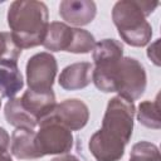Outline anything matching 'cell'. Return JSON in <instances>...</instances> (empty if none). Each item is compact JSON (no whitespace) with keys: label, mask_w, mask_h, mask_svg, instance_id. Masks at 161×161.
<instances>
[{"label":"cell","mask_w":161,"mask_h":161,"mask_svg":"<svg viewBox=\"0 0 161 161\" xmlns=\"http://www.w3.org/2000/svg\"><path fill=\"white\" fill-rule=\"evenodd\" d=\"M21 49L14 43L10 33H0V63L18 62Z\"/></svg>","instance_id":"cell-18"},{"label":"cell","mask_w":161,"mask_h":161,"mask_svg":"<svg viewBox=\"0 0 161 161\" xmlns=\"http://www.w3.org/2000/svg\"><path fill=\"white\" fill-rule=\"evenodd\" d=\"M73 34H74V28H70L64 23L54 21L48 25L43 40V45L53 52H59V50L69 52L73 42Z\"/></svg>","instance_id":"cell-13"},{"label":"cell","mask_w":161,"mask_h":161,"mask_svg":"<svg viewBox=\"0 0 161 161\" xmlns=\"http://www.w3.org/2000/svg\"><path fill=\"white\" fill-rule=\"evenodd\" d=\"M23 84L18 62L0 63V93L3 97L11 99L23 88Z\"/></svg>","instance_id":"cell-14"},{"label":"cell","mask_w":161,"mask_h":161,"mask_svg":"<svg viewBox=\"0 0 161 161\" xmlns=\"http://www.w3.org/2000/svg\"><path fill=\"white\" fill-rule=\"evenodd\" d=\"M8 146H9V135L5 132L4 128L0 127V150L6 151Z\"/></svg>","instance_id":"cell-21"},{"label":"cell","mask_w":161,"mask_h":161,"mask_svg":"<svg viewBox=\"0 0 161 161\" xmlns=\"http://www.w3.org/2000/svg\"><path fill=\"white\" fill-rule=\"evenodd\" d=\"M158 45H160V39H157L153 44H151L148 47V50H147V55L148 58L156 64V65H160V52H158Z\"/></svg>","instance_id":"cell-20"},{"label":"cell","mask_w":161,"mask_h":161,"mask_svg":"<svg viewBox=\"0 0 161 161\" xmlns=\"http://www.w3.org/2000/svg\"><path fill=\"white\" fill-rule=\"evenodd\" d=\"M123 47L114 39H104L97 43L93 48L94 70L92 80L96 87L103 92H113V74L122 59Z\"/></svg>","instance_id":"cell-4"},{"label":"cell","mask_w":161,"mask_h":161,"mask_svg":"<svg viewBox=\"0 0 161 161\" xmlns=\"http://www.w3.org/2000/svg\"><path fill=\"white\" fill-rule=\"evenodd\" d=\"M146 88V72L133 58H122L113 74V92L127 101L140 98Z\"/></svg>","instance_id":"cell-5"},{"label":"cell","mask_w":161,"mask_h":161,"mask_svg":"<svg viewBox=\"0 0 161 161\" xmlns=\"http://www.w3.org/2000/svg\"><path fill=\"white\" fill-rule=\"evenodd\" d=\"M0 106H1V101H0Z\"/></svg>","instance_id":"cell-24"},{"label":"cell","mask_w":161,"mask_h":161,"mask_svg":"<svg viewBox=\"0 0 161 161\" xmlns=\"http://www.w3.org/2000/svg\"><path fill=\"white\" fill-rule=\"evenodd\" d=\"M24 109L39 123L43 118L49 116L55 107V96L52 91L35 92L28 89L20 98Z\"/></svg>","instance_id":"cell-9"},{"label":"cell","mask_w":161,"mask_h":161,"mask_svg":"<svg viewBox=\"0 0 161 161\" xmlns=\"http://www.w3.org/2000/svg\"><path fill=\"white\" fill-rule=\"evenodd\" d=\"M137 118H138V121L143 126H146L148 128L158 130L161 127V119H160V96L158 94H157L155 101H146V102H142L138 106Z\"/></svg>","instance_id":"cell-16"},{"label":"cell","mask_w":161,"mask_h":161,"mask_svg":"<svg viewBox=\"0 0 161 161\" xmlns=\"http://www.w3.org/2000/svg\"><path fill=\"white\" fill-rule=\"evenodd\" d=\"M94 38L91 33L83 29L74 28L73 42L69 49L70 53H88L94 48Z\"/></svg>","instance_id":"cell-19"},{"label":"cell","mask_w":161,"mask_h":161,"mask_svg":"<svg viewBox=\"0 0 161 161\" xmlns=\"http://www.w3.org/2000/svg\"><path fill=\"white\" fill-rule=\"evenodd\" d=\"M60 16L74 25H86L96 16V4L89 0H65L59 5Z\"/></svg>","instance_id":"cell-10"},{"label":"cell","mask_w":161,"mask_h":161,"mask_svg":"<svg viewBox=\"0 0 161 161\" xmlns=\"http://www.w3.org/2000/svg\"><path fill=\"white\" fill-rule=\"evenodd\" d=\"M135 106L131 101L114 97L109 101L102 128L89 141V150L97 161H118L132 136Z\"/></svg>","instance_id":"cell-1"},{"label":"cell","mask_w":161,"mask_h":161,"mask_svg":"<svg viewBox=\"0 0 161 161\" xmlns=\"http://www.w3.org/2000/svg\"><path fill=\"white\" fill-rule=\"evenodd\" d=\"M35 132L29 128H18L11 136V153L18 158L43 157L35 142Z\"/></svg>","instance_id":"cell-12"},{"label":"cell","mask_w":161,"mask_h":161,"mask_svg":"<svg viewBox=\"0 0 161 161\" xmlns=\"http://www.w3.org/2000/svg\"><path fill=\"white\" fill-rule=\"evenodd\" d=\"M39 126L40 130L35 135V142L42 156L64 153L72 148L73 136L68 127L50 117L43 118Z\"/></svg>","instance_id":"cell-6"},{"label":"cell","mask_w":161,"mask_h":161,"mask_svg":"<svg viewBox=\"0 0 161 161\" xmlns=\"http://www.w3.org/2000/svg\"><path fill=\"white\" fill-rule=\"evenodd\" d=\"M57 74L55 58L49 53H39L31 57L26 64V79L30 91H52Z\"/></svg>","instance_id":"cell-7"},{"label":"cell","mask_w":161,"mask_h":161,"mask_svg":"<svg viewBox=\"0 0 161 161\" xmlns=\"http://www.w3.org/2000/svg\"><path fill=\"white\" fill-rule=\"evenodd\" d=\"M158 5L156 1L123 0L118 1L112 10V19L121 38L130 45L143 47L152 35V28L146 16Z\"/></svg>","instance_id":"cell-3"},{"label":"cell","mask_w":161,"mask_h":161,"mask_svg":"<svg viewBox=\"0 0 161 161\" xmlns=\"http://www.w3.org/2000/svg\"><path fill=\"white\" fill-rule=\"evenodd\" d=\"M130 161H160L158 148L146 141H141L132 147Z\"/></svg>","instance_id":"cell-17"},{"label":"cell","mask_w":161,"mask_h":161,"mask_svg":"<svg viewBox=\"0 0 161 161\" xmlns=\"http://www.w3.org/2000/svg\"><path fill=\"white\" fill-rule=\"evenodd\" d=\"M52 161H79L77 157L72 156V155H65V156H59V157H55L53 158Z\"/></svg>","instance_id":"cell-22"},{"label":"cell","mask_w":161,"mask_h":161,"mask_svg":"<svg viewBox=\"0 0 161 161\" xmlns=\"http://www.w3.org/2000/svg\"><path fill=\"white\" fill-rule=\"evenodd\" d=\"M92 64L91 63H74L63 69L59 75V84L64 89L74 91L87 87L92 80Z\"/></svg>","instance_id":"cell-11"},{"label":"cell","mask_w":161,"mask_h":161,"mask_svg":"<svg viewBox=\"0 0 161 161\" xmlns=\"http://www.w3.org/2000/svg\"><path fill=\"white\" fill-rule=\"evenodd\" d=\"M0 161H13L10 155L6 152V151H3L0 150Z\"/></svg>","instance_id":"cell-23"},{"label":"cell","mask_w":161,"mask_h":161,"mask_svg":"<svg viewBox=\"0 0 161 161\" xmlns=\"http://www.w3.org/2000/svg\"><path fill=\"white\" fill-rule=\"evenodd\" d=\"M11 38L20 48L43 44L48 29V8L40 1H14L8 13Z\"/></svg>","instance_id":"cell-2"},{"label":"cell","mask_w":161,"mask_h":161,"mask_svg":"<svg viewBox=\"0 0 161 161\" xmlns=\"http://www.w3.org/2000/svg\"><path fill=\"white\" fill-rule=\"evenodd\" d=\"M5 118L6 121L18 128L33 130L38 122L24 109L20 103V98H11L5 106Z\"/></svg>","instance_id":"cell-15"},{"label":"cell","mask_w":161,"mask_h":161,"mask_svg":"<svg viewBox=\"0 0 161 161\" xmlns=\"http://www.w3.org/2000/svg\"><path fill=\"white\" fill-rule=\"evenodd\" d=\"M47 117H50L59 123L64 125L69 130H80L86 126L89 112L88 107L79 99H67L59 104H55L52 113Z\"/></svg>","instance_id":"cell-8"}]
</instances>
